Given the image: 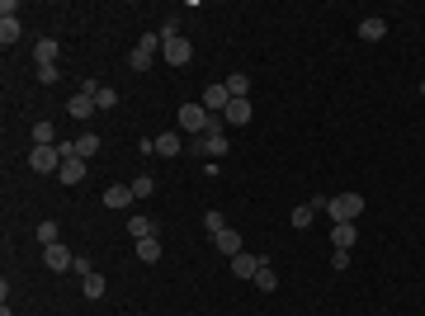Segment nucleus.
Masks as SVG:
<instances>
[{
    "instance_id": "20",
    "label": "nucleus",
    "mask_w": 425,
    "mask_h": 316,
    "mask_svg": "<svg viewBox=\"0 0 425 316\" xmlns=\"http://www.w3.org/2000/svg\"><path fill=\"white\" fill-rule=\"evenodd\" d=\"M80 288H85V298H90V302H99V298H104V274H94V269H90V274H80Z\"/></svg>"
},
{
    "instance_id": "29",
    "label": "nucleus",
    "mask_w": 425,
    "mask_h": 316,
    "mask_svg": "<svg viewBox=\"0 0 425 316\" xmlns=\"http://www.w3.org/2000/svg\"><path fill=\"white\" fill-rule=\"evenodd\" d=\"M94 104H99V109H113V104H118V90L99 85V90H94Z\"/></svg>"
},
{
    "instance_id": "10",
    "label": "nucleus",
    "mask_w": 425,
    "mask_h": 316,
    "mask_svg": "<svg viewBox=\"0 0 425 316\" xmlns=\"http://www.w3.org/2000/svg\"><path fill=\"white\" fill-rule=\"evenodd\" d=\"M359 38H364V43H383V38H388V19H383V15L359 19Z\"/></svg>"
},
{
    "instance_id": "3",
    "label": "nucleus",
    "mask_w": 425,
    "mask_h": 316,
    "mask_svg": "<svg viewBox=\"0 0 425 316\" xmlns=\"http://www.w3.org/2000/svg\"><path fill=\"white\" fill-rule=\"evenodd\" d=\"M156 48H161V38H156V33H142V38H137V48L128 52V66H133V71H147V66L156 62Z\"/></svg>"
},
{
    "instance_id": "8",
    "label": "nucleus",
    "mask_w": 425,
    "mask_h": 316,
    "mask_svg": "<svg viewBox=\"0 0 425 316\" xmlns=\"http://www.w3.org/2000/svg\"><path fill=\"white\" fill-rule=\"evenodd\" d=\"M133 198H137V194H133V184H109L99 203H104V208H113V213H123V208L133 203Z\"/></svg>"
},
{
    "instance_id": "11",
    "label": "nucleus",
    "mask_w": 425,
    "mask_h": 316,
    "mask_svg": "<svg viewBox=\"0 0 425 316\" xmlns=\"http://www.w3.org/2000/svg\"><path fill=\"white\" fill-rule=\"evenodd\" d=\"M57 38H38V43H33V62L38 66H57Z\"/></svg>"
},
{
    "instance_id": "9",
    "label": "nucleus",
    "mask_w": 425,
    "mask_h": 316,
    "mask_svg": "<svg viewBox=\"0 0 425 316\" xmlns=\"http://www.w3.org/2000/svg\"><path fill=\"white\" fill-rule=\"evenodd\" d=\"M260 265H265V260H260V255H251V251L232 255V274H236V279H255V274H260Z\"/></svg>"
},
{
    "instance_id": "14",
    "label": "nucleus",
    "mask_w": 425,
    "mask_h": 316,
    "mask_svg": "<svg viewBox=\"0 0 425 316\" xmlns=\"http://www.w3.org/2000/svg\"><path fill=\"white\" fill-rule=\"evenodd\" d=\"M331 241H335V251H350V246L359 241V232H355V222H335V227H331Z\"/></svg>"
},
{
    "instance_id": "27",
    "label": "nucleus",
    "mask_w": 425,
    "mask_h": 316,
    "mask_svg": "<svg viewBox=\"0 0 425 316\" xmlns=\"http://www.w3.org/2000/svg\"><path fill=\"white\" fill-rule=\"evenodd\" d=\"M171 38H180V15H166V19H161V43H171Z\"/></svg>"
},
{
    "instance_id": "23",
    "label": "nucleus",
    "mask_w": 425,
    "mask_h": 316,
    "mask_svg": "<svg viewBox=\"0 0 425 316\" xmlns=\"http://www.w3.org/2000/svg\"><path fill=\"white\" fill-rule=\"evenodd\" d=\"M76 156H80V160L99 156V137H94V132H80V137H76Z\"/></svg>"
},
{
    "instance_id": "28",
    "label": "nucleus",
    "mask_w": 425,
    "mask_h": 316,
    "mask_svg": "<svg viewBox=\"0 0 425 316\" xmlns=\"http://www.w3.org/2000/svg\"><path fill=\"white\" fill-rule=\"evenodd\" d=\"M204 232H208V236H218V232H227V217H222L218 208H213V213L204 217Z\"/></svg>"
},
{
    "instance_id": "17",
    "label": "nucleus",
    "mask_w": 425,
    "mask_h": 316,
    "mask_svg": "<svg viewBox=\"0 0 425 316\" xmlns=\"http://www.w3.org/2000/svg\"><path fill=\"white\" fill-rule=\"evenodd\" d=\"M128 236H133V241L156 236V222H152V217H142V213H137V217H128Z\"/></svg>"
},
{
    "instance_id": "32",
    "label": "nucleus",
    "mask_w": 425,
    "mask_h": 316,
    "mask_svg": "<svg viewBox=\"0 0 425 316\" xmlns=\"http://www.w3.org/2000/svg\"><path fill=\"white\" fill-rule=\"evenodd\" d=\"M38 80L43 85H57V66H38Z\"/></svg>"
},
{
    "instance_id": "5",
    "label": "nucleus",
    "mask_w": 425,
    "mask_h": 316,
    "mask_svg": "<svg viewBox=\"0 0 425 316\" xmlns=\"http://www.w3.org/2000/svg\"><path fill=\"white\" fill-rule=\"evenodd\" d=\"M29 165H33V170H62V151H57V146H33V151H29Z\"/></svg>"
},
{
    "instance_id": "31",
    "label": "nucleus",
    "mask_w": 425,
    "mask_h": 316,
    "mask_svg": "<svg viewBox=\"0 0 425 316\" xmlns=\"http://www.w3.org/2000/svg\"><path fill=\"white\" fill-rule=\"evenodd\" d=\"M38 241H43V246H57V222H52V217L38 222Z\"/></svg>"
},
{
    "instance_id": "33",
    "label": "nucleus",
    "mask_w": 425,
    "mask_h": 316,
    "mask_svg": "<svg viewBox=\"0 0 425 316\" xmlns=\"http://www.w3.org/2000/svg\"><path fill=\"white\" fill-rule=\"evenodd\" d=\"M421 95H425V80H421Z\"/></svg>"
},
{
    "instance_id": "2",
    "label": "nucleus",
    "mask_w": 425,
    "mask_h": 316,
    "mask_svg": "<svg viewBox=\"0 0 425 316\" xmlns=\"http://www.w3.org/2000/svg\"><path fill=\"white\" fill-rule=\"evenodd\" d=\"M326 213H331V222H355L364 213V198L359 194H335V198L326 203Z\"/></svg>"
},
{
    "instance_id": "7",
    "label": "nucleus",
    "mask_w": 425,
    "mask_h": 316,
    "mask_svg": "<svg viewBox=\"0 0 425 316\" xmlns=\"http://www.w3.org/2000/svg\"><path fill=\"white\" fill-rule=\"evenodd\" d=\"M43 260H47V269H57V274H66V269H76V255L66 251L62 241H57V246H43Z\"/></svg>"
},
{
    "instance_id": "22",
    "label": "nucleus",
    "mask_w": 425,
    "mask_h": 316,
    "mask_svg": "<svg viewBox=\"0 0 425 316\" xmlns=\"http://www.w3.org/2000/svg\"><path fill=\"white\" fill-rule=\"evenodd\" d=\"M137 260H142V265H156V260H161V241L156 236L137 241Z\"/></svg>"
},
{
    "instance_id": "4",
    "label": "nucleus",
    "mask_w": 425,
    "mask_h": 316,
    "mask_svg": "<svg viewBox=\"0 0 425 316\" xmlns=\"http://www.w3.org/2000/svg\"><path fill=\"white\" fill-rule=\"evenodd\" d=\"M161 57H166L171 66H185L189 57H194V43H189L185 33H180V38H171V43H161Z\"/></svg>"
},
{
    "instance_id": "18",
    "label": "nucleus",
    "mask_w": 425,
    "mask_h": 316,
    "mask_svg": "<svg viewBox=\"0 0 425 316\" xmlns=\"http://www.w3.org/2000/svg\"><path fill=\"white\" fill-rule=\"evenodd\" d=\"M185 151V137L180 132H161L156 137V156H180Z\"/></svg>"
},
{
    "instance_id": "19",
    "label": "nucleus",
    "mask_w": 425,
    "mask_h": 316,
    "mask_svg": "<svg viewBox=\"0 0 425 316\" xmlns=\"http://www.w3.org/2000/svg\"><path fill=\"white\" fill-rule=\"evenodd\" d=\"M0 43H5V48L19 43V15H0Z\"/></svg>"
},
{
    "instance_id": "24",
    "label": "nucleus",
    "mask_w": 425,
    "mask_h": 316,
    "mask_svg": "<svg viewBox=\"0 0 425 316\" xmlns=\"http://www.w3.org/2000/svg\"><path fill=\"white\" fill-rule=\"evenodd\" d=\"M204 156H227V132H208L204 137Z\"/></svg>"
},
{
    "instance_id": "30",
    "label": "nucleus",
    "mask_w": 425,
    "mask_h": 316,
    "mask_svg": "<svg viewBox=\"0 0 425 316\" xmlns=\"http://www.w3.org/2000/svg\"><path fill=\"white\" fill-rule=\"evenodd\" d=\"M133 194H137V198H152V194H156L152 175H137V179H133Z\"/></svg>"
},
{
    "instance_id": "21",
    "label": "nucleus",
    "mask_w": 425,
    "mask_h": 316,
    "mask_svg": "<svg viewBox=\"0 0 425 316\" xmlns=\"http://www.w3.org/2000/svg\"><path fill=\"white\" fill-rule=\"evenodd\" d=\"M288 222H293L298 232H307V227H312V222H316V208H312V203H298V208H293V213H288Z\"/></svg>"
},
{
    "instance_id": "1",
    "label": "nucleus",
    "mask_w": 425,
    "mask_h": 316,
    "mask_svg": "<svg viewBox=\"0 0 425 316\" xmlns=\"http://www.w3.org/2000/svg\"><path fill=\"white\" fill-rule=\"evenodd\" d=\"M94 90H99V80H85V85H80V95H71L66 113H71L76 123H90V113L99 109V104H94Z\"/></svg>"
},
{
    "instance_id": "26",
    "label": "nucleus",
    "mask_w": 425,
    "mask_h": 316,
    "mask_svg": "<svg viewBox=\"0 0 425 316\" xmlns=\"http://www.w3.org/2000/svg\"><path fill=\"white\" fill-rule=\"evenodd\" d=\"M33 146H57V137H52V123H33Z\"/></svg>"
},
{
    "instance_id": "6",
    "label": "nucleus",
    "mask_w": 425,
    "mask_h": 316,
    "mask_svg": "<svg viewBox=\"0 0 425 316\" xmlns=\"http://www.w3.org/2000/svg\"><path fill=\"white\" fill-rule=\"evenodd\" d=\"M255 118V109H251V99H232L227 109H222V123L227 127H246Z\"/></svg>"
},
{
    "instance_id": "13",
    "label": "nucleus",
    "mask_w": 425,
    "mask_h": 316,
    "mask_svg": "<svg viewBox=\"0 0 425 316\" xmlns=\"http://www.w3.org/2000/svg\"><path fill=\"white\" fill-rule=\"evenodd\" d=\"M57 179H62V184H71V189H76L80 179H85V160H80V156L62 160V170H57Z\"/></svg>"
},
{
    "instance_id": "12",
    "label": "nucleus",
    "mask_w": 425,
    "mask_h": 316,
    "mask_svg": "<svg viewBox=\"0 0 425 316\" xmlns=\"http://www.w3.org/2000/svg\"><path fill=\"white\" fill-rule=\"evenodd\" d=\"M227 104H232V95H227V85H208V90H204V109H208V113H222Z\"/></svg>"
},
{
    "instance_id": "15",
    "label": "nucleus",
    "mask_w": 425,
    "mask_h": 316,
    "mask_svg": "<svg viewBox=\"0 0 425 316\" xmlns=\"http://www.w3.org/2000/svg\"><path fill=\"white\" fill-rule=\"evenodd\" d=\"M213 246H218V251L227 255V260H232V255H241V236H236V227H227V232H218V236H213Z\"/></svg>"
},
{
    "instance_id": "16",
    "label": "nucleus",
    "mask_w": 425,
    "mask_h": 316,
    "mask_svg": "<svg viewBox=\"0 0 425 316\" xmlns=\"http://www.w3.org/2000/svg\"><path fill=\"white\" fill-rule=\"evenodd\" d=\"M222 85H227V95H232V99H246V95H251V76H246V71H232Z\"/></svg>"
},
{
    "instance_id": "25",
    "label": "nucleus",
    "mask_w": 425,
    "mask_h": 316,
    "mask_svg": "<svg viewBox=\"0 0 425 316\" xmlns=\"http://www.w3.org/2000/svg\"><path fill=\"white\" fill-rule=\"evenodd\" d=\"M251 284L260 288V293H274V288H279V279H274V269H269V265H260V274H255Z\"/></svg>"
}]
</instances>
